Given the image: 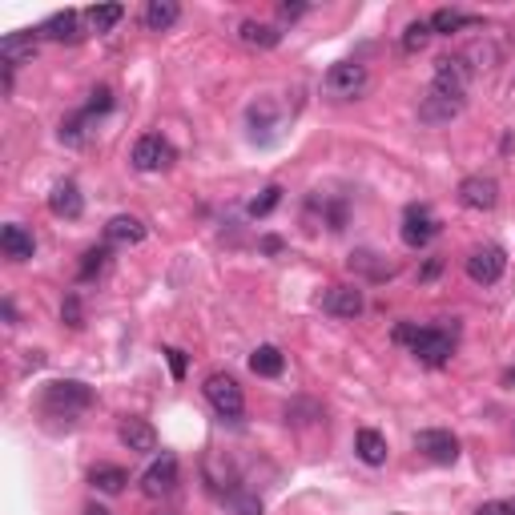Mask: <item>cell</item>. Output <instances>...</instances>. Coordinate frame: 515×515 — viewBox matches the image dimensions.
Instances as JSON below:
<instances>
[{"instance_id": "6da1fadb", "label": "cell", "mask_w": 515, "mask_h": 515, "mask_svg": "<svg viewBox=\"0 0 515 515\" xmlns=\"http://www.w3.org/2000/svg\"><path fill=\"white\" fill-rule=\"evenodd\" d=\"M394 342H407L411 355L427 366H443L455 355V334H447L443 326H411L399 322L394 326Z\"/></svg>"}, {"instance_id": "7a4b0ae2", "label": "cell", "mask_w": 515, "mask_h": 515, "mask_svg": "<svg viewBox=\"0 0 515 515\" xmlns=\"http://www.w3.org/2000/svg\"><path fill=\"white\" fill-rule=\"evenodd\" d=\"M41 407H45V415L73 419V415H81V411L93 407V391L85 383H77V379H57V383L45 386Z\"/></svg>"}, {"instance_id": "3957f363", "label": "cell", "mask_w": 515, "mask_h": 515, "mask_svg": "<svg viewBox=\"0 0 515 515\" xmlns=\"http://www.w3.org/2000/svg\"><path fill=\"white\" fill-rule=\"evenodd\" d=\"M202 391H205V399H210V407L218 411L221 419H242V411H246V394H242V386H238L234 375H226V371H213L210 379L202 383Z\"/></svg>"}, {"instance_id": "277c9868", "label": "cell", "mask_w": 515, "mask_h": 515, "mask_svg": "<svg viewBox=\"0 0 515 515\" xmlns=\"http://www.w3.org/2000/svg\"><path fill=\"white\" fill-rule=\"evenodd\" d=\"M366 85H371V77H366L363 65L358 61H339V65H330L322 89H326V97H334V101H355V97H363L366 93Z\"/></svg>"}, {"instance_id": "5b68a950", "label": "cell", "mask_w": 515, "mask_h": 515, "mask_svg": "<svg viewBox=\"0 0 515 515\" xmlns=\"http://www.w3.org/2000/svg\"><path fill=\"white\" fill-rule=\"evenodd\" d=\"M443 221L431 213V205H407L402 210V226H399V238L402 246H411V250H423L431 238H439Z\"/></svg>"}, {"instance_id": "8992f818", "label": "cell", "mask_w": 515, "mask_h": 515, "mask_svg": "<svg viewBox=\"0 0 515 515\" xmlns=\"http://www.w3.org/2000/svg\"><path fill=\"white\" fill-rule=\"evenodd\" d=\"M174 161H177V149L161 133L137 137V145H133V169H141V174H161V169H169Z\"/></svg>"}, {"instance_id": "52a82bcc", "label": "cell", "mask_w": 515, "mask_h": 515, "mask_svg": "<svg viewBox=\"0 0 515 515\" xmlns=\"http://www.w3.org/2000/svg\"><path fill=\"white\" fill-rule=\"evenodd\" d=\"M463 270H467V278L475 282V286H492V282H500L503 270H508V254H503L500 246H475V250L467 254V262H463Z\"/></svg>"}, {"instance_id": "ba28073f", "label": "cell", "mask_w": 515, "mask_h": 515, "mask_svg": "<svg viewBox=\"0 0 515 515\" xmlns=\"http://www.w3.org/2000/svg\"><path fill=\"white\" fill-rule=\"evenodd\" d=\"M467 85H471V68H467L463 57H439V61H435L431 89L447 93V97H463V101H467Z\"/></svg>"}, {"instance_id": "9c48e42d", "label": "cell", "mask_w": 515, "mask_h": 515, "mask_svg": "<svg viewBox=\"0 0 515 515\" xmlns=\"http://www.w3.org/2000/svg\"><path fill=\"white\" fill-rule=\"evenodd\" d=\"M459 205H467V210L475 213H487L500 205V182L495 177H483V174H471L459 182Z\"/></svg>"}, {"instance_id": "30bf717a", "label": "cell", "mask_w": 515, "mask_h": 515, "mask_svg": "<svg viewBox=\"0 0 515 515\" xmlns=\"http://www.w3.org/2000/svg\"><path fill=\"white\" fill-rule=\"evenodd\" d=\"M174 487H177V459L174 455H161V459H153L149 471L141 475V492L149 495V500H166Z\"/></svg>"}, {"instance_id": "8fae6325", "label": "cell", "mask_w": 515, "mask_h": 515, "mask_svg": "<svg viewBox=\"0 0 515 515\" xmlns=\"http://www.w3.org/2000/svg\"><path fill=\"white\" fill-rule=\"evenodd\" d=\"M415 451L427 455L431 463H439V467H451V463L459 459V439H455L451 431H419Z\"/></svg>"}, {"instance_id": "7c38bea8", "label": "cell", "mask_w": 515, "mask_h": 515, "mask_svg": "<svg viewBox=\"0 0 515 515\" xmlns=\"http://www.w3.org/2000/svg\"><path fill=\"white\" fill-rule=\"evenodd\" d=\"M463 105H467L463 97H447V93H439V89H427L423 101H419V122L443 125V122H451V117H459Z\"/></svg>"}, {"instance_id": "4fadbf2b", "label": "cell", "mask_w": 515, "mask_h": 515, "mask_svg": "<svg viewBox=\"0 0 515 515\" xmlns=\"http://www.w3.org/2000/svg\"><path fill=\"white\" fill-rule=\"evenodd\" d=\"M363 290L358 286H330L322 294V311L334 314V319H358L363 314Z\"/></svg>"}, {"instance_id": "5bb4252c", "label": "cell", "mask_w": 515, "mask_h": 515, "mask_svg": "<svg viewBox=\"0 0 515 515\" xmlns=\"http://www.w3.org/2000/svg\"><path fill=\"white\" fill-rule=\"evenodd\" d=\"M37 37L41 32H8V37L0 41V61H5V68L29 65L32 57H37Z\"/></svg>"}, {"instance_id": "9a60e30c", "label": "cell", "mask_w": 515, "mask_h": 515, "mask_svg": "<svg viewBox=\"0 0 515 515\" xmlns=\"http://www.w3.org/2000/svg\"><path fill=\"white\" fill-rule=\"evenodd\" d=\"M117 439H122L133 455H153L158 451V431H153L145 419H125V423L117 427Z\"/></svg>"}, {"instance_id": "2e32d148", "label": "cell", "mask_w": 515, "mask_h": 515, "mask_svg": "<svg viewBox=\"0 0 515 515\" xmlns=\"http://www.w3.org/2000/svg\"><path fill=\"white\" fill-rule=\"evenodd\" d=\"M0 250H5L8 262H29V258L37 254V238H32L24 226L8 221V226L0 230Z\"/></svg>"}, {"instance_id": "e0dca14e", "label": "cell", "mask_w": 515, "mask_h": 515, "mask_svg": "<svg viewBox=\"0 0 515 515\" xmlns=\"http://www.w3.org/2000/svg\"><path fill=\"white\" fill-rule=\"evenodd\" d=\"M105 242L109 246H141L145 242V221L133 213H117L105 221Z\"/></svg>"}, {"instance_id": "ac0fdd59", "label": "cell", "mask_w": 515, "mask_h": 515, "mask_svg": "<svg viewBox=\"0 0 515 515\" xmlns=\"http://www.w3.org/2000/svg\"><path fill=\"white\" fill-rule=\"evenodd\" d=\"M49 210H53L57 218H68V221L81 218L85 197H81V190H77V182H57L53 194H49Z\"/></svg>"}, {"instance_id": "d6986e66", "label": "cell", "mask_w": 515, "mask_h": 515, "mask_svg": "<svg viewBox=\"0 0 515 515\" xmlns=\"http://www.w3.org/2000/svg\"><path fill=\"white\" fill-rule=\"evenodd\" d=\"M463 61H467V68H471V73H492V68L495 65H500V45H495V41L492 37H479V41H471V45L467 49H463Z\"/></svg>"}, {"instance_id": "ffe728a7", "label": "cell", "mask_w": 515, "mask_h": 515, "mask_svg": "<svg viewBox=\"0 0 515 515\" xmlns=\"http://www.w3.org/2000/svg\"><path fill=\"white\" fill-rule=\"evenodd\" d=\"M177 16H182V5H174V0H149L145 13H141V21H145V29L166 32V29H174L177 24Z\"/></svg>"}, {"instance_id": "44dd1931", "label": "cell", "mask_w": 515, "mask_h": 515, "mask_svg": "<svg viewBox=\"0 0 515 515\" xmlns=\"http://www.w3.org/2000/svg\"><path fill=\"white\" fill-rule=\"evenodd\" d=\"M89 483L97 487L101 495H117V492H125L129 471H125V467H117V463H97V467L89 471Z\"/></svg>"}, {"instance_id": "7402d4cb", "label": "cell", "mask_w": 515, "mask_h": 515, "mask_svg": "<svg viewBox=\"0 0 515 515\" xmlns=\"http://www.w3.org/2000/svg\"><path fill=\"white\" fill-rule=\"evenodd\" d=\"M238 37H242L250 49L282 45V29H278V24H262V21H242V24H238Z\"/></svg>"}, {"instance_id": "603a6c76", "label": "cell", "mask_w": 515, "mask_h": 515, "mask_svg": "<svg viewBox=\"0 0 515 515\" xmlns=\"http://www.w3.org/2000/svg\"><path fill=\"white\" fill-rule=\"evenodd\" d=\"M386 451H391V447H386V439H383L379 431H371V427H363V431L355 435V455L363 463H371V467H383Z\"/></svg>"}, {"instance_id": "cb8c5ba5", "label": "cell", "mask_w": 515, "mask_h": 515, "mask_svg": "<svg viewBox=\"0 0 515 515\" xmlns=\"http://www.w3.org/2000/svg\"><path fill=\"white\" fill-rule=\"evenodd\" d=\"M250 371L262 375V379H278V375L286 371V358H282L278 347H258L250 355Z\"/></svg>"}, {"instance_id": "d4e9b609", "label": "cell", "mask_w": 515, "mask_h": 515, "mask_svg": "<svg viewBox=\"0 0 515 515\" xmlns=\"http://www.w3.org/2000/svg\"><path fill=\"white\" fill-rule=\"evenodd\" d=\"M37 32L49 41H77L81 37V32H77V13H53Z\"/></svg>"}, {"instance_id": "484cf974", "label": "cell", "mask_w": 515, "mask_h": 515, "mask_svg": "<svg viewBox=\"0 0 515 515\" xmlns=\"http://www.w3.org/2000/svg\"><path fill=\"white\" fill-rule=\"evenodd\" d=\"M467 24H475V16L459 13V8H439V13L431 16V32H439V37H451V32L467 29Z\"/></svg>"}, {"instance_id": "4316f807", "label": "cell", "mask_w": 515, "mask_h": 515, "mask_svg": "<svg viewBox=\"0 0 515 515\" xmlns=\"http://www.w3.org/2000/svg\"><path fill=\"white\" fill-rule=\"evenodd\" d=\"M105 270H109V246H93V250L81 254V274H77V278L93 282V278H101Z\"/></svg>"}, {"instance_id": "83f0119b", "label": "cell", "mask_w": 515, "mask_h": 515, "mask_svg": "<svg viewBox=\"0 0 515 515\" xmlns=\"http://www.w3.org/2000/svg\"><path fill=\"white\" fill-rule=\"evenodd\" d=\"M350 270H366L375 282H379V278H391L394 266H383L379 254H371V250H355V254H350Z\"/></svg>"}, {"instance_id": "f1b7e54d", "label": "cell", "mask_w": 515, "mask_h": 515, "mask_svg": "<svg viewBox=\"0 0 515 515\" xmlns=\"http://www.w3.org/2000/svg\"><path fill=\"white\" fill-rule=\"evenodd\" d=\"M431 21H411L407 32H402V53H423L427 41H431Z\"/></svg>"}, {"instance_id": "f546056e", "label": "cell", "mask_w": 515, "mask_h": 515, "mask_svg": "<svg viewBox=\"0 0 515 515\" xmlns=\"http://www.w3.org/2000/svg\"><path fill=\"white\" fill-rule=\"evenodd\" d=\"M85 16H89V24H93L97 32H109V29H113V24L125 16V5H97V8H89Z\"/></svg>"}, {"instance_id": "4dcf8cb0", "label": "cell", "mask_w": 515, "mask_h": 515, "mask_svg": "<svg viewBox=\"0 0 515 515\" xmlns=\"http://www.w3.org/2000/svg\"><path fill=\"white\" fill-rule=\"evenodd\" d=\"M278 202H282V185H266V190L250 202V218H266V213H270Z\"/></svg>"}, {"instance_id": "1f68e13d", "label": "cell", "mask_w": 515, "mask_h": 515, "mask_svg": "<svg viewBox=\"0 0 515 515\" xmlns=\"http://www.w3.org/2000/svg\"><path fill=\"white\" fill-rule=\"evenodd\" d=\"M113 109V89L109 85H101V89H93L89 93V105H85V117H93V113H109Z\"/></svg>"}, {"instance_id": "d6a6232c", "label": "cell", "mask_w": 515, "mask_h": 515, "mask_svg": "<svg viewBox=\"0 0 515 515\" xmlns=\"http://www.w3.org/2000/svg\"><path fill=\"white\" fill-rule=\"evenodd\" d=\"M61 319H65V326H73V330H81V326H85V311H81V298H77V294H65Z\"/></svg>"}, {"instance_id": "836d02e7", "label": "cell", "mask_w": 515, "mask_h": 515, "mask_svg": "<svg viewBox=\"0 0 515 515\" xmlns=\"http://www.w3.org/2000/svg\"><path fill=\"white\" fill-rule=\"evenodd\" d=\"M61 141L65 145H81L85 141V113H73L68 122H61Z\"/></svg>"}, {"instance_id": "e575fe53", "label": "cell", "mask_w": 515, "mask_h": 515, "mask_svg": "<svg viewBox=\"0 0 515 515\" xmlns=\"http://www.w3.org/2000/svg\"><path fill=\"white\" fill-rule=\"evenodd\" d=\"M166 358H169V375H174V379L182 383V379H185V350L166 347Z\"/></svg>"}, {"instance_id": "d590c367", "label": "cell", "mask_w": 515, "mask_h": 515, "mask_svg": "<svg viewBox=\"0 0 515 515\" xmlns=\"http://www.w3.org/2000/svg\"><path fill=\"white\" fill-rule=\"evenodd\" d=\"M306 8H311V5H278V21H282V24H286V21H290V24H294V21H298V16H303V13H306Z\"/></svg>"}, {"instance_id": "8d00e7d4", "label": "cell", "mask_w": 515, "mask_h": 515, "mask_svg": "<svg viewBox=\"0 0 515 515\" xmlns=\"http://www.w3.org/2000/svg\"><path fill=\"white\" fill-rule=\"evenodd\" d=\"M439 270H443V258H431V262H427L423 270H419V278H423V282H431V278H435V274H439Z\"/></svg>"}, {"instance_id": "74e56055", "label": "cell", "mask_w": 515, "mask_h": 515, "mask_svg": "<svg viewBox=\"0 0 515 515\" xmlns=\"http://www.w3.org/2000/svg\"><path fill=\"white\" fill-rule=\"evenodd\" d=\"M475 515H511V511H508V503H483Z\"/></svg>"}, {"instance_id": "f35d334b", "label": "cell", "mask_w": 515, "mask_h": 515, "mask_svg": "<svg viewBox=\"0 0 515 515\" xmlns=\"http://www.w3.org/2000/svg\"><path fill=\"white\" fill-rule=\"evenodd\" d=\"M0 311H5V322H8V326H16V306H13V298H5V306H0Z\"/></svg>"}, {"instance_id": "ab89813d", "label": "cell", "mask_w": 515, "mask_h": 515, "mask_svg": "<svg viewBox=\"0 0 515 515\" xmlns=\"http://www.w3.org/2000/svg\"><path fill=\"white\" fill-rule=\"evenodd\" d=\"M262 250H266V254H278V250H282V242H278V238H266Z\"/></svg>"}, {"instance_id": "60d3db41", "label": "cell", "mask_w": 515, "mask_h": 515, "mask_svg": "<svg viewBox=\"0 0 515 515\" xmlns=\"http://www.w3.org/2000/svg\"><path fill=\"white\" fill-rule=\"evenodd\" d=\"M503 386H511V391H515V366H511V371H503Z\"/></svg>"}, {"instance_id": "b9f144b4", "label": "cell", "mask_w": 515, "mask_h": 515, "mask_svg": "<svg viewBox=\"0 0 515 515\" xmlns=\"http://www.w3.org/2000/svg\"><path fill=\"white\" fill-rule=\"evenodd\" d=\"M85 515H109L105 508H89V511H85Z\"/></svg>"}, {"instance_id": "7bdbcfd3", "label": "cell", "mask_w": 515, "mask_h": 515, "mask_svg": "<svg viewBox=\"0 0 515 515\" xmlns=\"http://www.w3.org/2000/svg\"><path fill=\"white\" fill-rule=\"evenodd\" d=\"M508 511H511V515H515V500H511V503H508Z\"/></svg>"}]
</instances>
